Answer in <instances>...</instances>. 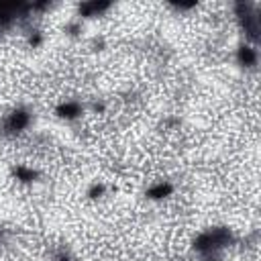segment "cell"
Segmentation results:
<instances>
[{"instance_id": "cell-1", "label": "cell", "mask_w": 261, "mask_h": 261, "mask_svg": "<svg viewBox=\"0 0 261 261\" xmlns=\"http://www.w3.org/2000/svg\"><path fill=\"white\" fill-rule=\"evenodd\" d=\"M29 120H31V117L27 110H15L6 120V127H8V131H23L29 125Z\"/></svg>"}, {"instance_id": "cell-2", "label": "cell", "mask_w": 261, "mask_h": 261, "mask_svg": "<svg viewBox=\"0 0 261 261\" xmlns=\"http://www.w3.org/2000/svg\"><path fill=\"white\" fill-rule=\"evenodd\" d=\"M57 115L64 117V119H76L78 115H82V108L78 102H66L57 108Z\"/></svg>"}, {"instance_id": "cell-3", "label": "cell", "mask_w": 261, "mask_h": 261, "mask_svg": "<svg viewBox=\"0 0 261 261\" xmlns=\"http://www.w3.org/2000/svg\"><path fill=\"white\" fill-rule=\"evenodd\" d=\"M239 61L243 66H253L255 61H257V51L253 47H249V45H243L241 49H239Z\"/></svg>"}, {"instance_id": "cell-4", "label": "cell", "mask_w": 261, "mask_h": 261, "mask_svg": "<svg viewBox=\"0 0 261 261\" xmlns=\"http://www.w3.org/2000/svg\"><path fill=\"white\" fill-rule=\"evenodd\" d=\"M169 192H171V186H169V184H164V182H161V184L153 186V188L149 190V196H151V198H164V196H167Z\"/></svg>"}, {"instance_id": "cell-5", "label": "cell", "mask_w": 261, "mask_h": 261, "mask_svg": "<svg viewBox=\"0 0 261 261\" xmlns=\"http://www.w3.org/2000/svg\"><path fill=\"white\" fill-rule=\"evenodd\" d=\"M102 194H104V186L102 184H94L90 188V192H88V196H92V198H100Z\"/></svg>"}]
</instances>
